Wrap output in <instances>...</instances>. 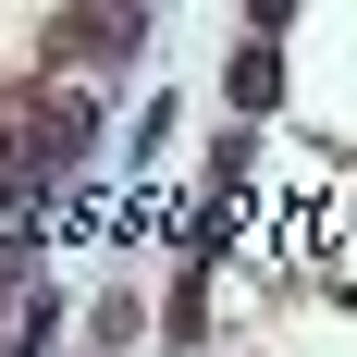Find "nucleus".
Here are the masks:
<instances>
[{"mask_svg":"<svg viewBox=\"0 0 357 357\" xmlns=\"http://www.w3.org/2000/svg\"><path fill=\"white\" fill-rule=\"evenodd\" d=\"M284 99V62H271V50H234V111H271Z\"/></svg>","mask_w":357,"mask_h":357,"instance_id":"obj_4","label":"nucleus"},{"mask_svg":"<svg viewBox=\"0 0 357 357\" xmlns=\"http://www.w3.org/2000/svg\"><path fill=\"white\" fill-rule=\"evenodd\" d=\"M50 50L62 62H123V50H148V13H50Z\"/></svg>","mask_w":357,"mask_h":357,"instance_id":"obj_2","label":"nucleus"},{"mask_svg":"<svg viewBox=\"0 0 357 357\" xmlns=\"http://www.w3.org/2000/svg\"><path fill=\"white\" fill-rule=\"evenodd\" d=\"M99 148V99H74V86H25V99H0V197H50Z\"/></svg>","mask_w":357,"mask_h":357,"instance_id":"obj_1","label":"nucleus"},{"mask_svg":"<svg viewBox=\"0 0 357 357\" xmlns=\"http://www.w3.org/2000/svg\"><path fill=\"white\" fill-rule=\"evenodd\" d=\"M50 333H62V296L37 284V296H25V308H13V333H0V345H13V357H50Z\"/></svg>","mask_w":357,"mask_h":357,"instance_id":"obj_3","label":"nucleus"}]
</instances>
